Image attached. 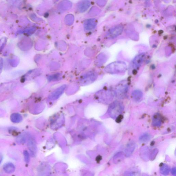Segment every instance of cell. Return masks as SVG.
<instances>
[{
  "mask_svg": "<svg viewBox=\"0 0 176 176\" xmlns=\"http://www.w3.org/2000/svg\"><path fill=\"white\" fill-rule=\"evenodd\" d=\"M124 110V106L121 103L116 101L111 103L109 108L108 113L110 116L116 119L121 115Z\"/></svg>",
  "mask_w": 176,
  "mask_h": 176,
  "instance_id": "1",
  "label": "cell"
},
{
  "mask_svg": "<svg viewBox=\"0 0 176 176\" xmlns=\"http://www.w3.org/2000/svg\"><path fill=\"white\" fill-rule=\"evenodd\" d=\"M127 68L126 64L122 62H116L108 66L107 71L111 73H117L125 71Z\"/></svg>",
  "mask_w": 176,
  "mask_h": 176,
  "instance_id": "2",
  "label": "cell"
},
{
  "mask_svg": "<svg viewBox=\"0 0 176 176\" xmlns=\"http://www.w3.org/2000/svg\"><path fill=\"white\" fill-rule=\"evenodd\" d=\"M128 91V86L127 85H120L116 88L115 94L118 98H124L127 94Z\"/></svg>",
  "mask_w": 176,
  "mask_h": 176,
  "instance_id": "3",
  "label": "cell"
},
{
  "mask_svg": "<svg viewBox=\"0 0 176 176\" xmlns=\"http://www.w3.org/2000/svg\"><path fill=\"white\" fill-rule=\"evenodd\" d=\"M28 147L32 156V157L36 156L37 152V147L34 139L32 136H30L28 138Z\"/></svg>",
  "mask_w": 176,
  "mask_h": 176,
  "instance_id": "4",
  "label": "cell"
},
{
  "mask_svg": "<svg viewBox=\"0 0 176 176\" xmlns=\"http://www.w3.org/2000/svg\"><path fill=\"white\" fill-rule=\"evenodd\" d=\"M123 30V27L121 26H119L116 27H115L111 29L109 31L108 36L111 38H115L121 34Z\"/></svg>",
  "mask_w": 176,
  "mask_h": 176,
  "instance_id": "5",
  "label": "cell"
},
{
  "mask_svg": "<svg viewBox=\"0 0 176 176\" xmlns=\"http://www.w3.org/2000/svg\"><path fill=\"white\" fill-rule=\"evenodd\" d=\"M145 55L142 53L138 55L134 59L132 64L134 68H138L143 62L144 59Z\"/></svg>",
  "mask_w": 176,
  "mask_h": 176,
  "instance_id": "6",
  "label": "cell"
},
{
  "mask_svg": "<svg viewBox=\"0 0 176 176\" xmlns=\"http://www.w3.org/2000/svg\"><path fill=\"white\" fill-rule=\"evenodd\" d=\"M135 144L134 142H130L126 146L125 149V156L129 157L132 154L135 149Z\"/></svg>",
  "mask_w": 176,
  "mask_h": 176,
  "instance_id": "7",
  "label": "cell"
},
{
  "mask_svg": "<svg viewBox=\"0 0 176 176\" xmlns=\"http://www.w3.org/2000/svg\"><path fill=\"white\" fill-rule=\"evenodd\" d=\"M65 88V86H62L61 87L57 89L52 94L50 98L51 99H57L61 95L63 92Z\"/></svg>",
  "mask_w": 176,
  "mask_h": 176,
  "instance_id": "8",
  "label": "cell"
},
{
  "mask_svg": "<svg viewBox=\"0 0 176 176\" xmlns=\"http://www.w3.org/2000/svg\"><path fill=\"white\" fill-rule=\"evenodd\" d=\"M132 96L134 101H139L142 100L143 97V93L142 91L136 90L132 93Z\"/></svg>",
  "mask_w": 176,
  "mask_h": 176,
  "instance_id": "9",
  "label": "cell"
},
{
  "mask_svg": "<svg viewBox=\"0 0 176 176\" xmlns=\"http://www.w3.org/2000/svg\"><path fill=\"white\" fill-rule=\"evenodd\" d=\"M3 169L6 173H11L15 171V167L11 163H8L4 165Z\"/></svg>",
  "mask_w": 176,
  "mask_h": 176,
  "instance_id": "10",
  "label": "cell"
},
{
  "mask_svg": "<svg viewBox=\"0 0 176 176\" xmlns=\"http://www.w3.org/2000/svg\"><path fill=\"white\" fill-rule=\"evenodd\" d=\"M125 154L123 152H120L116 154L113 158L114 163H117L121 162L125 158Z\"/></svg>",
  "mask_w": 176,
  "mask_h": 176,
  "instance_id": "11",
  "label": "cell"
},
{
  "mask_svg": "<svg viewBox=\"0 0 176 176\" xmlns=\"http://www.w3.org/2000/svg\"><path fill=\"white\" fill-rule=\"evenodd\" d=\"M140 173L138 169L132 168L126 172L123 176H140Z\"/></svg>",
  "mask_w": 176,
  "mask_h": 176,
  "instance_id": "12",
  "label": "cell"
},
{
  "mask_svg": "<svg viewBox=\"0 0 176 176\" xmlns=\"http://www.w3.org/2000/svg\"><path fill=\"white\" fill-rule=\"evenodd\" d=\"M22 119L21 115L18 113H14L10 116V119L14 123H19L22 121Z\"/></svg>",
  "mask_w": 176,
  "mask_h": 176,
  "instance_id": "13",
  "label": "cell"
},
{
  "mask_svg": "<svg viewBox=\"0 0 176 176\" xmlns=\"http://www.w3.org/2000/svg\"><path fill=\"white\" fill-rule=\"evenodd\" d=\"M170 171V167L166 164H162L161 167L160 172L163 175H169Z\"/></svg>",
  "mask_w": 176,
  "mask_h": 176,
  "instance_id": "14",
  "label": "cell"
},
{
  "mask_svg": "<svg viewBox=\"0 0 176 176\" xmlns=\"http://www.w3.org/2000/svg\"><path fill=\"white\" fill-rule=\"evenodd\" d=\"M150 153L148 148H145L143 149L142 152L141 153V156L144 160L147 161L149 158Z\"/></svg>",
  "mask_w": 176,
  "mask_h": 176,
  "instance_id": "15",
  "label": "cell"
},
{
  "mask_svg": "<svg viewBox=\"0 0 176 176\" xmlns=\"http://www.w3.org/2000/svg\"><path fill=\"white\" fill-rule=\"evenodd\" d=\"M161 124V119L158 115H156L154 116L153 119V124L154 126L158 127L160 126Z\"/></svg>",
  "mask_w": 176,
  "mask_h": 176,
  "instance_id": "16",
  "label": "cell"
},
{
  "mask_svg": "<svg viewBox=\"0 0 176 176\" xmlns=\"http://www.w3.org/2000/svg\"><path fill=\"white\" fill-rule=\"evenodd\" d=\"M26 138V136L22 134L16 138V141L18 144H22L25 143Z\"/></svg>",
  "mask_w": 176,
  "mask_h": 176,
  "instance_id": "17",
  "label": "cell"
},
{
  "mask_svg": "<svg viewBox=\"0 0 176 176\" xmlns=\"http://www.w3.org/2000/svg\"><path fill=\"white\" fill-rule=\"evenodd\" d=\"M151 136L149 134H146L140 136L139 138L140 141L142 142H146L150 139Z\"/></svg>",
  "mask_w": 176,
  "mask_h": 176,
  "instance_id": "18",
  "label": "cell"
},
{
  "mask_svg": "<svg viewBox=\"0 0 176 176\" xmlns=\"http://www.w3.org/2000/svg\"><path fill=\"white\" fill-rule=\"evenodd\" d=\"M7 42V39L3 38L0 39V53L3 49Z\"/></svg>",
  "mask_w": 176,
  "mask_h": 176,
  "instance_id": "19",
  "label": "cell"
},
{
  "mask_svg": "<svg viewBox=\"0 0 176 176\" xmlns=\"http://www.w3.org/2000/svg\"><path fill=\"white\" fill-rule=\"evenodd\" d=\"M158 150L157 149H155L152 151V152L150 154L149 156V158L151 160H154L158 154Z\"/></svg>",
  "mask_w": 176,
  "mask_h": 176,
  "instance_id": "20",
  "label": "cell"
},
{
  "mask_svg": "<svg viewBox=\"0 0 176 176\" xmlns=\"http://www.w3.org/2000/svg\"><path fill=\"white\" fill-rule=\"evenodd\" d=\"M24 160L27 163L29 162L30 160V155L27 151L25 150L24 152Z\"/></svg>",
  "mask_w": 176,
  "mask_h": 176,
  "instance_id": "21",
  "label": "cell"
},
{
  "mask_svg": "<svg viewBox=\"0 0 176 176\" xmlns=\"http://www.w3.org/2000/svg\"><path fill=\"white\" fill-rule=\"evenodd\" d=\"M123 116L121 115L119 116L116 119V121L117 123H119L121 122L122 119H123Z\"/></svg>",
  "mask_w": 176,
  "mask_h": 176,
  "instance_id": "22",
  "label": "cell"
},
{
  "mask_svg": "<svg viewBox=\"0 0 176 176\" xmlns=\"http://www.w3.org/2000/svg\"><path fill=\"white\" fill-rule=\"evenodd\" d=\"M3 67V61L1 59H0V73H1Z\"/></svg>",
  "mask_w": 176,
  "mask_h": 176,
  "instance_id": "23",
  "label": "cell"
},
{
  "mask_svg": "<svg viewBox=\"0 0 176 176\" xmlns=\"http://www.w3.org/2000/svg\"><path fill=\"white\" fill-rule=\"evenodd\" d=\"M176 169L175 167H174L171 170L172 174L174 176H176Z\"/></svg>",
  "mask_w": 176,
  "mask_h": 176,
  "instance_id": "24",
  "label": "cell"
},
{
  "mask_svg": "<svg viewBox=\"0 0 176 176\" xmlns=\"http://www.w3.org/2000/svg\"><path fill=\"white\" fill-rule=\"evenodd\" d=\"M3 155L0 153V165L1 164V163L2 162V161H3Z\"/></svg>",
  "mask_w": 176,
  "mask_h": 176,
  "instance_id": "25",
  "label": "cell"
}]
</instances>
